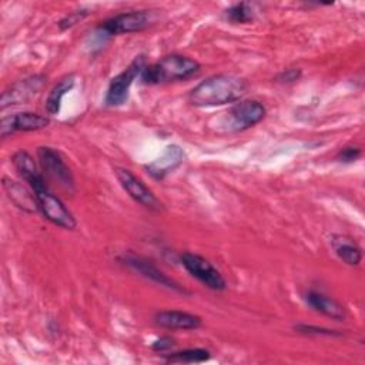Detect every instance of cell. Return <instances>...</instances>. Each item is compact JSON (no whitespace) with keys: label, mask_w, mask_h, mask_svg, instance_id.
<instances>
[{"label":"cell","mask_w":365,"mask_h":365,"mask_svg":"<svg viewBox=\"0 0 365 365\" xmlns=\"http://www.w3.org/2000/svg\"><path fill=\"white\" fill-rule=\"evenodd\" d=\"M301 76V70L299 68H287L284 70L277 78L282 83H292L295 80H298Z\"/></svg>","instance_id":"484cf974"},{"label":"cell","mask_w":365,"mask_h":365,"mask_svg":"<svg viewBox=\"0 0 365 365\" xmlns=\"http://www.w3.org/2000/svg\"><path fill=\"white\" fill-rule=\"evenodd\" d=\"M201 66L197 60L182 54H168L144 67L140 78L144 84H164L181 81L195 76Z\"/></svg>","instance_id":"7a4b0ae2"},{"label":"cell","mask_w":365,"mask_h":365,"mask_svg":"<svg viewBox=\"0 0 365 365\" xmlns=\"http://www.w3.org/2000/svg\"><path fill=\"white\" fill-rule=\"evenodd\" d=\"M228 125L234 131H244L264 120L267 110L261 101L241 100L235 103L228 111Z\"/></svg>","instance_id":"ba28073f"},{"label":"cell","mask_w":365,"mask_h":365,"mask_svg":"<svg viewBox=\"0 0 365 365\" xmlns=\"http://www.w3.org/2000/svg\"><path fill=\"white\" fill-rule=\"evenodd\" d=\"M304 299L315 312H319L334 321H344L346 311L341 302L335 298L315 289H309L304 294Z\"/></svg>","instance_id":"9a60e30c"},{"label":"cell","mask_w":365,"mask_h":365,"mask_svg":"<svg viewBox=\"0 0 365 365\" xmlns=\"http://www.w3.org/2000/svg\"><path fill=\"white\" fill-rule=\"evenodd\" d=\"M210 356V351L205 348H187L168 354L165 356V361L171 364H198L208 361Z\"/></svg>","instance_id":"ffe728a7"},{"label":"cell","mask_w":365,"mask_h":365,"mask_svg":"<svg viewBox=\"0 0 365 365\" xmlns=\"http://www.w3.org/2000/svg\"><path fill=\"white\" fill-rule=\"evenodd\" d=\"M180 259L187 272L207 288L212 291H224L227 288L225 278L207 258L198 254L184 252L181 254Z\"/></svg>","instance_id":"52a82bcc"},{"label":"cell","mask_w":365,"mask_h":365,"mask_svg":"<svg viewBox=\"0 0 365 365\" xmlns=\"http://www.w3.org/2000/svg\"><path fill=\"white\" fill-rule=\"evenodd\" d=\"M247 93L244 78L234 74H214L198 83L188 93V101L195 107H217L235 103Z\"/></svg>","instance_id":"6da1fadb"},{"label":"cell","mask_w":365,"mask_h":365,"mask_svg":"<svg viewBox=\"0 0 365 365\" xmlns=\"http://www.w3.org/2000/svg\"><path fill=\"white\" fill-rule=\"evenodd\" d=\"M120 261L127 265L130 269L135 271L137 274L143 275L144 278L155 282V284H160L168 289H173V291H177V292H181V294H188V291H185L184 288L180 287L178 282H175L174 279H171L170 277H167L161 269H158L151 261L143 258V257H138V255H133V254H127V255H123L120 258Z\"/></svg>","instance_id":"30bf717a"},{"label":"cell","mask_w":365,"mask_h":365,"mask_svg":"<svg viewBox=\"0 0 365 365\" xmlns=\"http://www.w3.org/2000/svg\"><path fill=\"white\" fill-rule=\"evenodd\" d=\"M11 163L14 165V168L17 170L19 175L26 181L29 182L33 177L38 175L41 171H38L33 157L27 153V151H23V150H19L17 153L13 154L11 157Z\"/></svg>","instance_id":"d6986e66"},{"label":"cell","mask_w":365,"mask_h":365,"mask_svg":"<svg viewBox=\"0 0 365 365\" xmlns=\"http://www.w3.org/2000/svg\"><path fill=\"white\" fill-rule=\"evenodd\" d=\"M3 188L6 190L9 198L21 210L26 211H34L37 210V202L34 198L33 192H29L23 185H20L19 182L9 180V178H3Z\"/></svg>","instance_id":"ac0fdd59"},{"label":"cell","mask_w":365,"mask_h":365,"mask_svg":"<svg viewBox=\"0 0 365 365\" xmlns=\"http://www.w3.org/2000/svg\"><path fill=\"white\" fill-rule=\"evenodd\" d=\"M361 157V148L356 145H348L338 151L336 160L339 163H354Z\"/></svg>","instance_id":"cb8c5ba5"},{"label":"cell","mask_w":365,"mask_h":365,"mask_svg":"<svg viewBox=\"0 0 365 365\" xmlns=\"http://www.w3.org/2000/svg\"><path fill=\"white\" fill-rule=\"evenodd\" d=\"M331 245L336 257L344 261L345 264L355 267L361 262L362 259V250L359 245L349 237L345 235H332L331 238Z\"/></svg>","instance_id":"2e32d148"},{"label":"cell","mask_w":365,"mask_h":365,"mask_svg":"<svg viewBox=\"0 0 365 365\" xmlns=\"http://www.w3.org/2000/svg\"><path fill=\"white\" fill-rule=\"evenodd\" d=\"M295 329L301 334H308V335H327V336H334V335H341V332H336L329 328H322V327H315V325H297Z\"/></svg>","instance_id":"603a6c76"},{"label":"cell","mask_w":365,"mask_h":365,"mask_svg":"<svg viewBox=\"0 0 365 365\" xmlns=\"http://www.w3.org/2000/svg\"><path fill=\"white\" fill-rule=\"evenodd\" d=\"M145 57L143 54L135 56L134 60L117 76H114L107 87L104 103L108 107H118L123 106L130 93V87L134 83L137 77L141 76L144 67H145Z\"/></svg>","instance_id":"277c9868"},{"label":"cell","mask_w":365,"mask_h":365,"mask_svg":"<svg viewBox=\"0 0 365 365\" xmlns=\"http://www.w3.org/2000/svg\"><path fill=\"white\" fill-rule=\"evenodd\" d=\"M154 322L158 327L165 329L188 331V329L200 328L202 324V319L201 317L191 312H185L180 309H165V311L155 312Z\"/></svg>","instance_id":"5bb4252c"},{"label":"cell","mask_w":365,"mask_h":365,"mask_svg":"<svg viewBox=\"0 0 365 365\" xmlns=\"http://www.w3.org/2000/svg\"><path fill=\"white\" fill-rule=\"evenodd\" d=\"M173 345H174V339L171 336H168V335H164L160 339H157L155 342H153L151 348H153V351L163 352V351H167V349L173 348Z\"/></svg>","instance_id":"d4e9b609"},{"label":"cell","mask_w":365,"mask_h":365,"mask_svg":"<svg viewBox=\"0 0 365 365\" xmlns=\"http://www.w3.org/2000/svg\"><path fill=\"white\" fill-rule=\"evenodd\" d=\"M31 192L34 194L37 210L44 215L46 220H48L51 224L64 228V230H74L77 222L71 211L64 205V202L53 192L50 191L44 174L40 177L31 180L29 182Z\"/></svg>","instance_id":"3957f363"},{"label":"cell","mask_w":365,"mask_h":365,"mask_svg":"<svg viewBox=\"0 0 365 365\" xmlns=\"http://www.w3.org/2000/svg\"><path fill=\"white\" fill-rule=\"evenodd\" d=\"M46 77L41 74H36L31 77H27L24 80H20L14 83L10 88L4 90L1 94V101L0 107L1 110L10 107V106H17V104H24L29 101L33 96H36L44 86Z\"/></svg>","instance_id":"8fae6325"},{"label":"cell","mask_w":365,"mask_h":365,"mask_svg":"<svg viewBox=\"0 0 365 365\" xmlns=\"http://www.w3.org/2000/svg\"><path fill=\"white\" fill-rule=\"evenodd\" d=\"M114 174L120 182V185L124 188V191L140 205L153 210V211H160L161 202L158 198L154 195V192L138 178L135 177L130 170L117 167L114 170Z\"/></svg>","instance_id":"9c48e42d"},{"label":"cell","mask_w":365,"mask_h":365,"mask_svg":"<svg viewBox=\"0 0 365 365\" xmlns=\"http://www.w3.org/2000/svg\"><path fill=\"white\" fill-rule=\"evenodd\" d=\"M37 160L46 178L58 184L67 192L74 191V177L61 154L51 147H38Z\"/></svg>","instance_id":"8992f818"},{"label":"cell","mask_w":365,"mask_h":365,"mask_svg":"<svg viewBox=\"0 0 365 365\" xmlns=\"http://www.w3.org/2000/svg\"><path fill=\"white\" fill-rule=\"evenodd\" d=\"M74 84H76L74 74H66L53 86L44 104V108L48 115H57L60 113L63 97L74 87Z\"/></svg>","instance_id":"e0dca14e"},{"label":"cell","mask_w":365,"mask_h":365,"mask_svg":"<svg viewBox=\"0 0 365 365\" xmlns=\"http://www.w3.org/2000/svg\"><path fill=\"white\" fill-rule=\"evenodd\" d=\"M50 120L46 115L33 111H23L13 115H6L0 120V135L3 138L16 131H37L48 125Z\"/></svg>","instance_id":"7c38bea8"},{"label":"cell","mask_w":365,"mask_h":365,"mask_svg":"<svg viewBox=\"0 0 365 365\" xmlns=\"http://www.w3.org/2000/svg\"><path fill=\"white\" fill-rule=\"evenodd\" d=\"M224 14H225V19L234 24H247L254 20L252 6L245 1L231 6L224 11Z\"/></svg>","instance_id":"44dd1931"},{"label":"cell","mask_w":365,"mask_h":365,"mask_svg":"<svg viewBox=\"0 0 365 365\" xmlns=\"http://www.w3.org/2000/svg\"><path fill=\"white\" fill-rule=\"evenodd\" d=\"M184 157H185V154H184L182 148L177 144H171V145L165 147V150L163 151V154L158 158H155L154 161L147 164L145 170L153 178L163 180L165 175H168L177 167H180L182 164Z\"/></svg>","instance_id":"4fadbf2b"},{"label":"cell","mask_w":365,"mask_h":365,"mask_svg":"<svg viewBox=\"0 0 365 365\" xmlns=\"http://www.w3.org/2000/svg\"><path fill=\"white\" fill-rule=\"evenodd\" d=\"M87 14H88L87 10H74V11H71V13H68L66 17H63V19L58 21L60 30H67V29L76 26V24L80 23Z\"/></svg>","instance_id":"7402d4cb"},{"label":"cell","mask_w":365,"mask_h":365,"mask_svg":"<svg viewBox=\"0 0 365 365\" xmlns=\"http://www.w3.org/2000/svg\"><path fill=\"white\" fill-rule=\"evenodd\" d=\"M153 21V14L147 10H133L115 14L98 24L97 31L101 37H111L117 34L138 33L145 30Z\"/></svg>","instance_id":"5b68a950"}]
</instances>
